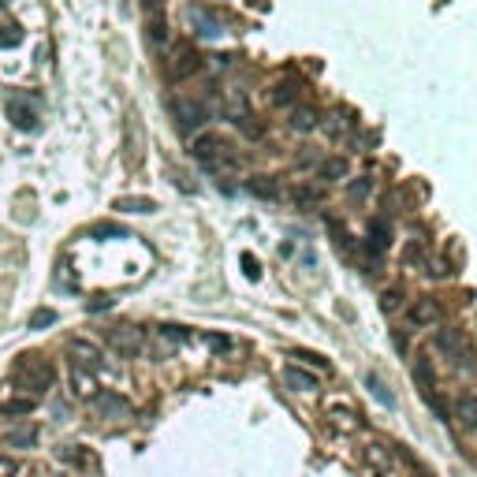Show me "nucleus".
Here are the masks:
<instances>
[{
  "label": "nucleus",
  "mask_w": 477,
  "mask_h": 477,
  "mask_svg": "<svg viewBox=\"0 0 477 477\" xmlns=\"http://www.w3.org/2000/svg\"><path fill=\"white\" fill-rule=\"evenodd\" d=\"M15 380H19V388L26 392V396H45L52 384V365L41 362L38 354H23L19 362H15Z\"/></svg>",
  "instance_id": "obj_1"
},
{
  "label": "nucleus",
  "mask_w": 477,
  "mask_h": 477,
  "mask_svg": "<svg viewBox=\"0 0 477 477\" xmlns=\"http://www.w3.org/2000/svg\"><path fill=\"white\" fill-rule=\"evenodd\" d=\"M142 328L139 325H119L108 332V351H112L116 358H139L142 354Z\"/></svg>",
  "instance_id": "obj_2"
},
{
  "label": "nucleus",
  "mask_w": 477,
  "mask_h": 477,
  "mask_svg": "<svg viewBox=\"0 0 477 477\" xmlns=\"http://www.w3.org/2000/svg\"><path fill=\"white\" fill-rule=\"evenodd\" d=\"M168 108H172V116H176L179 123L187 127V131H194V127H201V123L209 119L205 101H194V97H172Z\"/></svg>",
  "instance_id": "obj_3"
},
{
  "label": "nucleus",
  "mask_w": 477,
  "mask_h": 477,
  "mask_svg": "<svg viewBox=\"0 0 477 477\" xmlns=\"http://www.w3.org/2000/svg\"><path fill=\"white\" fill-rule=\"evenodd\" d=\"M224 112L232 123H238L246 134H258V127L250 123V105H246V90L243 86H232L227 90V97H224Z\"/></svg>",
  "instance_id": "obj_4"
},
{
  "label": "nucleus",
  "mask_w": 477,
  "mask_h": 477,
  "mask_svg": "<svg viewBox=\"0 0 477 477\" xmlns=\"http://www.w3.org/2000/svg\"><path fill=\"white\" fill-rule=\"evenodd\" d=\"M8 116H12V123L19 127V131H34V127H38V101L26 97V94H15L8 101Z\"/></svg>",
  "instance_id": "obj_5"
},
{
  "label": "nucleus",
  "mask_w": 477,
  "mask_h": 477,
  "mask_svg": "<svg viewBox=\"0 0 477 477\" xmlns=\"http://www.w3.org/2000/svg\"><path fill=\"white\" fill-rule=\"evenodd\" d=\"M68 354H71V362L82 365V369H90V373H97V369H101V362H105L101 347H97V343H90V339H71V343H68Z\"/></svg>",
  "instance_id": "obj_6"
},
{
  "label": "nucleus",
  "mask_w": 477,
  "mask_h": 477,
  "mask_svg": "<svg viewBox=\"0 0 477 477\" xmlns=\"http://www.w3.org/2000/svg\"><path fill=\"white\" fill-rule=\"evenodd\" d=\"M198 68H201V57H198L194 49H190V45H179L176 57H172V63H168V79H172V82H183V79L194 75Z\"/></svg>",
  "instance_id": "obj_7"
},
{
  "label": "nucleus",
  "mask_w": 477,
  "mask_h": 477,
  "mask_svg": "<svg viewBox=\"0 0 477 477\" xmlns=\"http://www.w3.org/2000/svg\"><path fill=\"white\" fill-rule=\"evenodd\" d=\"M94 407H97V414L108 418V421L131 418V403L119 396V392H101V396H94Z\"/></svg>",
  "instance_id": "obj_8"
},
{
  "label": "nucleus",
  "mask_w": 477,
  "mask_h": 477,
  "mask_svg": "<svg viewBox=\"0 0 477 477\" xmlns=\"http://www.w3.org/2000/svg\"><path fill=\"white\" fill-rule=\"evenodd\" d=\"M407 321L414 328H433V325H440V302L436 298H414V302H410V309H407Z\"/></svg>",
  "instance_id": "obj_9"
},
{
  "label": "nucleus",
  "mask_w": 477,
  "mask_h": 477,
  "mask_svg": "<svg viewBox=\"0 0 477 477\" xmlns=\"http://www.w3.org/2000/svg\"><path fill=\"white\" fill-rule=\"evenodd\" d=\"M433 347L444 358H463V347H466V339H463V332L458 328H436V336H433Z\"/></svg>",
  "instance_id": "obj_10"
},
{
  "label": "nucleus",
  "mask_w": 477,
  "mask_h": 477,
  "mask_svg": "<svg viewBox=\"0 0 477 477\" xmlns=\"http://www.w3.org/2000/svg\"><path fill=\"white\" fill-rule=\"evenodd\" d=\"M190 26H194L198 38H220L224 34V23L213 12H205V8H190Z\"/></svg>",
  "instance_id": "obj_11"
},
{
  "label": "nucleus",
  "mask_w": 477,
  "mask_h": 477,
  "mask_svg": "<svg viewBox=\"0 0 477 477\" xmlns=\"http://www.w3.org/2000/svg\"><path fill=\"white\" fill-rule=\"evenodd\" d=\"M68 384H71V392H75L79 399H94V396H97V380H94V373L82 369V365H75V362H71V369H68Z\"/></svg>",
  "instance_id": "obj_12"
},
{
  "label": "nucleus",
  "mask_w": 477,
  "mask_h": 477,
  "mask_svg": "<svg viewBox=\"0 0 477 477\" xmlns=\"http://www.w3.org/2000/svg\"><path fill=\"white\" fill-rule=\"evenodd\" d=\"M0 440H4L8 447H34V444H38V425H30V421H19V425H8Z\"/></svg>",
  "instance_id": "obj_13"
},
{
  "label": "nucleus",
  "mask_w": 477,
  "mask_h": 477,
  "mask_svg": "<svg viewBox=\"0 0 477 477\" xmlns=\"http://www.w3.org/2000/svg\"><path fill=\"white\" fill-rule=\"evenodd\" d=\"M283 384H287L291 392H317V377L298 369V365H283Z\"/></svg>",
  "instance_id": "obj_14"
},
{
  "label": "nucleus",
  "mask_w": 477,
  "mask_h": 477,
  "mask_svg": "<svg viewBox=\"0 0 477 477\" xmlns=\"http://www.w3.org/2000/svg\"><path fill=\"white\" fill-rule=\"evenodd\" d=\"M365 246H369L373 254H384V250L392 246V224H388L384 216L369 224V238H365Z\"/></svg>",
  "instance_id": "obj_15"
},
{
  "label": "nucleus",
  "mask_w": 477,
  "mask_h": 477,
  "mask_svg": "<svg viewBox=\"0 0 477 477\" xmlns=\"http://www.w3.org/2000/svg\"><path fill=\"white\" fill-rule=\"evenodd\" d=\"M34 407H38V399H34V396H8V399H0V414H4V418H23V414H30Z\"/></svg>",
  "instance_id": "obj_16"
},
{
  "label": "nucleus",
  "mask_w": 477,
  "mask_h": 477,
  "mask_svg": "<svg viewBox=\"0 0 477 477\" xmlns=\"http://www.w3.org/2000/svg\"><path fill=\"white\" fill-rule=\"evenodd\" d=\"M455 421L463 429H477V396H458L455 399Z\"/></svg>",
  "instance_id": "obj_17"
},
{
  "label": "nucleus",
  "mask_w": 477,
  "mask_h": 477,
  "mask_svg": "<svg viewBox=\"0 0 477 477\" xmlns=\"http://www.w3.org/2000/svg\"><path fill=\"white\" fill-rule=\"evenodd\" d=\"M246 190H250L254 198H265V201H276V198H280L276 179H269V176H254L250 183H246Z\"/></svg>",
  "instance_id": "obj_18"
},
{
  "label": "nucleus",
  "mask_w": 477,
  "mask_h": 477,
  "mask_svg": "<svg viewBox=\"0 0 477 477\" xmlns=\"http://www.w3.org/2000/svg\"><path fill=\"white\" fill-rule=\"evenodd\" d=\"M328 418H332L336 429H347V433H354V429H362V421H358V414L351 407H332L328 410Z\"/></svg>",
  "instance_id": "obj_19"
},
{
  "label": "nucleus",
  "mask_w": 477,
  "mask_h": 477,
  "mask_svg": "<svg viewBox=\"0 0 477 477\" xmlns=\"http://www.w3.org/2000/svg\"><path fill=\"white\" fill-rule=\"evenodd\" d=\"M216 153H220V139H216V134H198V139H194V157L198 161L209 164Z\"/></svg>",
  "instance_id": "obj_20"
},
{
  "label": "nucleus",
  "mask_w": 477,
  "mask_h": 477,
  "mask_svg": "<svg viewBox=\"0 0 477 477\" xmlns=\"http://www.w3.org/2000/svg\"><path fill=\"white\" fill-rule=\"evenodd\" d=\"M119 213H157V201L153 198H116Z\"/></svg>",
  "instance_id": "obj_21"
},
{
  "label": "nucleus",
  "mask_w": 477,
  "mask_h": 477,
  "mask_svg": "<svg viewBox=\"0 0 477 477\" xmlns=\"http://www.w3.org/2000/svg\"><path fill=\"white\" fill-rule=\"evenodd\" d=\"M321 123L314 108H295L291 112V131H298V134H306V131H314V127Z\"/></svg>",
  "instance_id": "obj_22"
},
{
  "label": "nucleus",
  "mask_w": 477,
  "mask_h": 477,
  "mask_svg": "<svg viewBox=\"0 0 477 477\" xmlns=\"http://www.w3.org/2000/svg\"><path fill=\"white\" fill-rule=\"evenodd\" d=\"M161 343L168 347H187L190 343V332L183 325H161Z\"/></svg>",
  "instance_id": "obj_23"
},
{
  "label": "nucleus",
  "mask_w": 477,
  "mask_h": 477,
  "mask_svg": "<svg viewBox=\"0 0 477 477\" xmlns=\"http://www.w3.org/2000/svg\"><path fill=\"white\" fill-rule=\"evenodd\" d=\"M365 388H369L373 396H377V403H380V407H396V396H392V392H388V384H384V380L377 377V373H369V377H365Z\"/></svg>",
  "instance_id": "obj_24"
},
{
  "label": "nucleus",
  "mask_w": 477,
  "mask_h": 477,
  "mask_svg": "<svg viewBox=\"0 0 477 477\" xmlns=\"http://www.w3.org/2000/svg\"><path fill=\"white\" fill-rule=\"evenodd\" d=\"M365 458H369L380 474L392 470V455H388V447H384V444H369V447H365Z\"/></svg>",
  "instance_id": "obj_25"
},
{
  "label": "nucleus",
  "mask_w": 477,
  "mask_h": 477,
  "mask_svg": "<svg viewBox=\"0 0 477 477\" xmlns=\"http://www.w3.org/2000/svg\"><path fill=\"white\" fill-rule=\"evenodd\" d=\"M347 176V164H343V157H328L325 164H321V179H328V183H339Z\"/></svg>",
  "instance_id": "obj_26"
},
{
  "label": "nucleus",
  "mask_w": 477,
  "mask_h": 477,
  "mask_svg": "<svg viewBox=\"0 0 477 477\" xmlns=\"http://www.w3.org/2000/svg\"><path fill=\"white\" fill-rule=\"evenodd\" d=\"M295 94H298L295 82H276L269 97H272V105H295Z\"/></svg>",
  "instance_id": "obj_27"
},
{
  "label": "nucleus",
  "mask_w": 477,
  "mask_h": 477,
  "mask_svg": "<svg viewBox=\"0 0 477 477\" xmlns=\"http://www.w3.org/2000/svg\"><path fill=\"white\" fill-rule=\"evenodd\" d=\"M49 325H57V309H34V314H30V328H34V332H41V328H49Z\"/></svg>",
  "instance_id": "obj_28"
},
{
  "label": "nucleus",
  "mask_w": 477,
  "mask_h": 477,
  "mask_svg": "<svg viewBox=\"0 0 477 477\" xmlns=\"http://www.w3.org/2000/svg\"><path fill=\"white\" fill-rule=\"evenodd\" d=\"M60 458H63V463H79V466H90V455L82 451L79 444H63V447H60Z\"/></svg>",
  "instance_id": "obj_29"
},
{
  "label": "nucleus",
  "mask_w": 477,
  "mask_h": 477,
  "mask_svg": "<svg viewBox=\"0 0 477 477\" xmlns=\"http://www.w3.org/2000/svg\"><path fill=\"white\" fill-rule=\"evenodd\" d=\"M19 41H23L19 26H0V49H12V45H19Z\"/></svg>",
  "instance_id": "obj_30"
},
{
  "label": "nucleus",
  "mask_w": 477,
  "mask_h": 477,
  "mask_svg": "<svg viewBox=\"0 0 477 477\" xmlns=\"http://www.w3.org/2000/svg\"><path fill=\"white\" fill-rule=\"evenodd\" d=\"M369 187H373V179H354L351 183V187H347V194H351V198H365V194H369Z\"/></svg>",
  "instance_id": "obj_31"
},
{
  "label": "nucleus",
  "mask_w": 477,
  "mask_h": 477,
  "mask_svg": "<svg viewBox=\"0 0 477 477\" xmlns=\"http://www.w3.org/2000/svg\"><path fill=\"white\" fill-rule=\"evenodd\" d=\"M205 347H209V351H216V354H224L227 351V347H232V339H227V336H205Z\"/></svg>",
  "instance_id": "obj_32"
},
{
  "label": "nucleus",
  "mask_w": 477,
  "mask_h": 477,
  "mask_svg": "<svg viewBox=\"0 0 477 477\" xmlns=\"http://www.w3.org/2000/svg\"><path fill=\"white\" fill-rule=\"evenodd\" d=\"M0 477H19V463L8 455H0Z\"/></svg>",
  "instance_id": "obj_33"
},
{
  "label": "nucleus",
  "mask_w": 477,
  "mask_h": 477,
  "mask_svg": "<svg viewBox=\"0 0 477 477\" xmlns=\"http://www.w3.org/2000/svg\"><path fill=\"white\" fill-rule=\"evenodd\" d=\"M150 38L157 41V45H161V41H168V26H164L161 19H153V23H150Z\"/></svg>",
  "instance_id": "obj_34"
},
{
  "label": "nucleus",
  "mask_w": 477,
  "mask_h": 477,
  "mask_svg": "<svg viewBox=\"0 0 477 477\" xmlns=\"http://www.w3.org/2000/svg\"><path fill=\"white\" fill-rule=\"evenodd\" d=\"M243 269H246V276L250 280H261V265L250 258V254H243Z\"/></svg>",
  "instance_id": "obj_35"
},
{
  "label": "nucleus",
  "mask_w": 477,
  "mask_h": 477,
  "mask_svg": "<svg viewBox=\"0 0 477 477\" xmlns=\"http://www.w3.org/2000/svg\"><path fill=\"white\" fill-rule=\"evenodd\" d=\"M380 306H384V309H388V314H392V309H399V291H384V298H380Z\"/></svg>",
  "instance_id": "obj_36"
},
{
  "label": "nucleus",
  "mask_w": 477,
  "mask_h": 477,
  "mask_svg": "<svg viewBox=\"0 0 477 477\" xmlns=\"http://www.w3.org/2000/svg\"><path fill=\"white\" fill-rule=\"evenodd\" d=\"M108 306H112V298H94V302H90V309H94V314H97V309H108Z\"/></svg>",
  "instance_id": "obj_37"
},
{
  "label": "nucleus",
  "mask_w": 477,
  "mask_h": 477,
  "mask_svg": "<svg viewBox=\"0 0 477 477\" xmlns=\"http://www.w3.org/2000/svg\"><path fill=\"white\" fill-rule=\"evenodd\" d=\"M8 4H12V0H0V8H8Z\"/></svg>",
  "instance_id": "obj_38"
}]
</instances>
